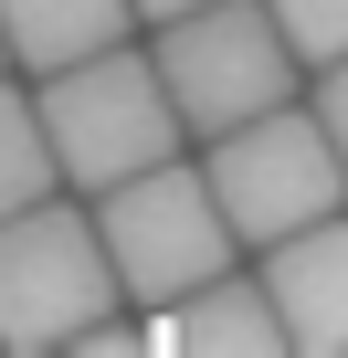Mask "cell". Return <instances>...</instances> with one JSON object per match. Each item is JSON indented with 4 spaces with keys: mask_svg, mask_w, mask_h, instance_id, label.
Instances as JSON below:
<instances>
[{
    "mask_svg": "<svg viewBox=\"0 0 348 358\" xmlns=\"http://www.w3.org/2000/svg\"><path fill=\"white\" fill-rule=\"evenodd\" d=\"M32 106H43V137H53L64 190H85V201L190 148V127H180V106H169L158 64L127 53V43H106V53H85V64H53Z\"/></svg>",
    "mask_w": 348,
    "mask_h": 358,
    "instance_id": "6da1fadb",
    "label": "cell"
},
{
    "mask_svg": "<svg viewBox=\"0 0 348 358\" xmlns=\"http://www.w3.org/2000/svg\"><path fill=\"white\" fill-rule=\"evenodd\" d=\"M106 306H127V295H116V264H106L95 211H74L64 190L0 211V348H11V358L74 348Z\"/></svg>",
    "mask_w": 348,
    "mask_h": 358,
    "instance_id": "7a4b0ae2",
    "label": "cell"
},
{
    "mask_svg": "<svg viewBox=\"0 0 348 358\" xmlns=\"http://www.w3.org/2000/svg\"><path fill=\"white\" fill-rule=\"evenodd\" d=\"M201 179H211L232 243H253V253L285 243V232H306V222H327L348 201V158L327 148V127L295 95L264 106V116H243V127H222V137H201Z\"/></svg>",
    "mask_w": 348,
    "mask_h": 358,
    "instance_id": "3957f363",
    "label": "cell"
},
{
    "mask_svg": "<svg viewBox=\"0 0 348 358\" xmlns=\"http://www.w3.org/2000/svg\"><path fill=\"white\" fill-rule=\"evenodd\" d=\"M95 232H106V264H116L127 306H180L190 285H211L243 253L190 158H158V169L116 179V190H95Z\"/></svg>",
    "mask_w": 348,
    "mask_h": 358,
    "instance_id": "277c9868",
    "label": "cell"
},
{
    "mask_svg": "<svg viewBox=\"0 0 348 358\" xmlns=\"http://www.w3.org/2000/svg\"><path fill=\"white\" fill-rule=\"evenodd\" d=\"M148 64H158V85H169V106H180L190 137H222V127H243V116H264V106L295 95V53H285L264 0L169 11L158 43H148Z\"/></svg>",
    "mask_w": 348,
    "mask_h": 358,
    "instance_id": "5b68a950",
    "label": "cell"
},
{
    "mask_svg": "<svg viewBox=\"0 0 348 358\" xmlns=\"http://www.w3.org/2000/svg\"><path fill=\"white\" fill-rule=\"evenodd\" d=\"M264 295H274L295 358H348V222L327 211V222L264 243Z\"/></svg>",
    "mask_w": 348,
    "mask_h": 358,
    "instance_id": "8992f818",
    "label": "cell"
},
{
    "mask_svg": "<svg viewBox=\"0 0 348 358\" xmlns=\"http://www.w3.org/2000/svg\"><path fill=\"white\" fill-rule=\"evenodd\" d=\"M148 337H158V348H190V358H274V348H285V316H274L264 274L243 285V274L222 264L211 285H190L180 306H169Z\"/></svg>",
    "mask_w": 348,
    "mask_h": 358,
    "instance_id": "52a82bcc",
    "label": "cell"
},
{
    "mask_svg": "<svg viewBox=\"0 0 348 358\" xmlns=\"http://www.w3.org/2000/svg\"><path fill=\"white\" fill-rule=\"evenodd\" d=\"M137 11L127 0H0V43H11L22 74H53V64H85L106 43H127Z\"/></svg>",
    "mask_w": 348,
    "mask_h": 358,
    "instance_id": "ba28073f",
    "label": "cell"
},
{
    "mask_svg": "<svg viewBox=\"0 0 348 358\" xmlns=\"http://www.w3.org/2000/svg\"><path fill=\"white\" fill-rule=\"evenodd\" d=\"M43 190H64L53 137H43V106L0 74V211H22V201H43Z\"/></svg>",
    "mask_w": 348,
    "mask_h": 358,
    "instance_id": "9c48e42d",
    "label": "cell"
},
{
    "mask_svg": "<svg viewBox=\"0 0 348 358\" xmlns=\"http://www.w3.org/2000/svg\"><path fill=\"white\" fill-rule=\"evenodd\" d=\"M264 11H274V32H285L295 64H337L348 53V0H264Z\"/></svg>",
    "mask_w": 348,
    "mask_h": 358,
    "instance_id": "30bf717a",
    "label": "cell"
},
{
    "mask_svg": "<svg viewBox=\"0 0 348 358\" xmlns=\"http://www.w3.org/2000/svg\"><path fill=\"white\" fill-rule=\"evenodd\" d=\"M306 116H316V127H327V148L348 158V53H337V64H316V106H306Z\"/></svg>",
    "mask_w": 348,
    "mask_h": 358,
    "instance_id": "8fae6325",
    "label": "cell"
},
{
    "mask_svg": "<svg viewBox=\"0 0 348 358\" xmlns=\"http://www.w3.org/2000/svg\"><path fill=\"white\" fill-rule=\"evenodd\" d=\"M137 22H169V11H201V0H127Z\"/></svg>",
    "mask_w": 348,
    "mask_h": 358,
    "instance_id": "7c38bea8",
    "label": "cell"
},
{
    "mask_svg": "<svg viewBox=\"0 0 348 358\" xmlns=\"http://www.w3.org/2000/svg\"><path fill=\"white\" fill-rule=\"evenodd\" d=\"M0 74H11V43H0Z\"/></svg>",
    "mask_w": 348,
    "mask_h": 358,
    "instance_id": "4fadbf2b",
    "label": "cell"
}]
</instances>
